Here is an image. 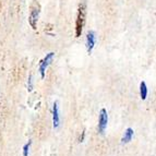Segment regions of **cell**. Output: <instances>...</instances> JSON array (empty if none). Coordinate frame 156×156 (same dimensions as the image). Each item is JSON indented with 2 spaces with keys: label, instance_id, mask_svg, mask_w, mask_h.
I'll list each match as a JSON object with an SVG mask.
<instances>
[{
  "label": "cell",
  "instance_id": "cell-2",
  "mask_svg": "<svg viewBox=\"0 0 156 156\" xmlns=\"http://www.w3.org/2000/svg\"><path fill=\"white\" fill-rule=\"evenodd\" d=\"M30 16H29V23L32 26V29H36L37 21H38L39 18V13H41V5L37 1L34 0L32 2L31 7H30Z\"/></svg>",
  "mask_w": 156,
  "mask_h": 156
},
{
  "label": "cell",
  "instance_id": "cell-10",
  "mask_svg": "<svg viewBox=\"0 0 156 156\" xmlns=\"http://www.w3.org/2000/svg\"><path fill=\"white\" fill-rule=\"evenodd\" d=\"M27 91L32 92L33 91V76H29V81H27Z\"/></svg>",
  "mask_w": 156,
  "mask_h": 156
},
{
  "label": "cell",
  "instance_id": "cell-11",
  "mask_svg": "<svg viewBox=\"0 0 156 156\" xmlns=\"http://www.w3.org/2000/svg\"><path fill=\"white\" fill-rule=\"evenodd\" d=\"M84 136H85V130H83V131H82V133H81L80 138H79V142H83Z\"/></svg>",
  "mask_w": 156,
  "mask_h": 156
},
{
  "label": "cell",
  "instance_id": "cell-7",
  "mask_svg": "<svg viewBox=\"0 0 156 156\" xmlns=\"http://www.w3.org/2000/svg\"><path fill=\"white\" fill-rule=\"evenodd\" d=\"M133 135H134V131H133L132 128H127L125 131V134H123L122 139H121V143L122 144L129 143V142L132 140Z\"/></svg>",
  "mask_w": 156,
  "mask_h": 156
},
{
  "label": "cell",
  "instance_id": "cell-3",
  "mask_svg": "<svg viewBox=\"0 0 156 156\" xmlns=\"http://www.w3.org/2000/svg\"><path fill=\"white\" fill-rule=\"evenodd\" d=\"M55 58V52H49L45 56L44 59L39 62V73H41V78H45V73H46L47 68L49 67V65L52 62V60Z\"/></svg>",
  "mask_w": 156,
  "mask_h": 156
},
{
  "label": "cell",
  "instance_id": "cell-8",
  "mask_svg": "<svg viewBox=\"0 0 156 156\" xmlns=\"http://www.w3.org/2000/svg\"><path fill=\"white\" fill-rule=\"evenodd\" d=\"M140 96L142 101L146 99V97H147V85L144 81H142L140 83Z\"/></svg>",
  "mask_w": 156,
  "mask_h": 156
},
{
  "label": "cell",
  "instance_id": "cell-4",
  "mask_svg": "<svg viewBox=\"0 0 156 156\" xmlns=\"http://www.w3.org/2000/svg\"><path fill=\"white\" fill-rule=\"evenodd\" d=\"M107 123H108V114L105 108H101L98 116V132L101 134H104L107 128Z\"/></svg>",
  "mask_w": 156,
  "mask_h": 156
},
{
  "label": "cell",
  "instance_id": "cell-5",
  "mask_svg": "<svg viewBox=\"0 0 156 156\" xmlns=\"http://www.w3.org/2000/svg\"><path fill=\"white\" fill-rule=\"evenodd\" d=\"M95 42H96V34L94 31H90L89 33L86 34V50L89 52V55H91L92 51L94 49V46H95Z\"/></svg>",
  "mask_w": 156,
  "mask_h": 156
},
{
  "label": "cell",
  "instance_id": "cell-1",
  "mask_svg": "<svg viewBox=\"0 0 156 156\" xmlns=\"http://www.w3.org/2000/svg\"><path fill=\"white\" fill-rule=\"evenodd\" d=\"M85 16H86V3L82 2L79 5L78 16L76 21V37H80L82 31H83L84 24H85Z\"/></svg>",
  "mask_w": 156,
  "mask_h": 156
},
{
  "label": "cell",
  "instance_id": "cell-6",
  "mask_svg": "<svg viewBox=\"0 0 156 156\" xmlns=\"http://www.w3.org/2000/svg\"><path fill=\"white\" fill-rule=\"evenodd\" d=\"M52 125L55 129H58L60 126V116H59V106L58 101H55L52 105Z\"/></svg>",
  "mask_w": 156,
  "mask_h": 156
},
{
  "label": "cell",
  "instance_id": "cell-9",
  "mask_svg": "<svg viewBox=\"0 0 156 156\" xmlns=\"http://www.w3.org/2000/svg\"><path fill=\"white\" fill-rule=\"evenodd\" d=\"M32 145V141L30 140L25 145L23 146V156H29V153H30V147Z\"/></svg>",
  "mask_w": 156,
  "mask_h": 156
}]
</instances>
